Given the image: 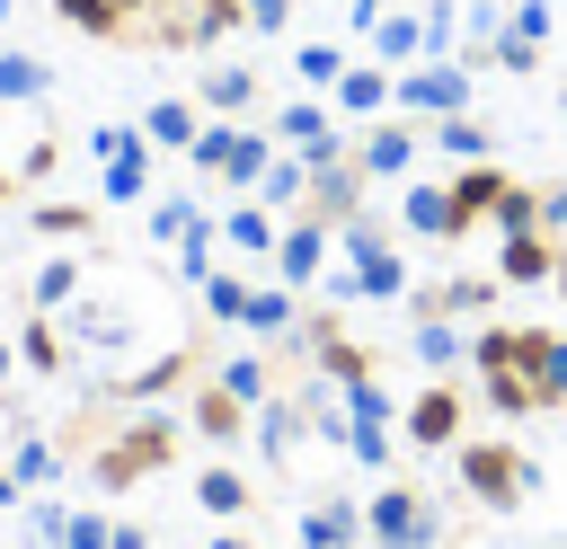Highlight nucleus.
Returning <instances> with one entry per match:
<instances>
[{
    "mask_svg": "<svg viewBox=\"0 0 567 549\" xmlns=\"http://www.w3.org/2000/svg\"><path fill=\"white\" fill-rule=\"evenodd\" d=\"M487 221H496V230H540V186H505Z\"/></svg>",
    "mask_w": 567,
    "mask_h": 549,
    "instance_id": "obj_37",
    "label": "nucleus"
},
{
    "mask_svg": "<svg viewBox=\"0 0 567 549\" xmlns=\"http://www.w3.org/2000/svg\"><path fill=\"white\" fill-rule=\"evenodd\" d=\"M0 9H9V0H0Z\"/></svg>",
    "mask_w": 567,
    "mask_h": 549,
    "instance_id": "obj_52",
    "label": "nucleus"
},
{
    "mask_svg": "<svg viewBox=\"0 0 567 549\" xmlns=\"http://www.w3.org/2000/svg\"><path fill=\"white\" fill-rule=\"evenodd\" d=\"M0 390H9V345H0Z\"/></svg>",
    "mask_w": 567,
    "mask_h": 549,
    "instance_id": "obj_50",
    "label": "nucleus"
},
{
    "mask_svg": "<svg viewBox=\"0 0 567 549\" xmlns=\"http://www.w3.org/2000/svg\"><path fill=\"white\" fill-rule=\"evenodd\" d=\"M18 186H27V177H18V168H0V204H9V195H18Z\"/></svg>",
    "mask_w": 567,
    "mask_h": 549,
    "instance_id": "obj_49",
    "label": "nucleus"
},
{
    "mask_svg": "<svg viewBox=\"0 0 567 549\" xmlns=\"http://www.w3.org/2000/svg\"><path fill=\"white\" fill-rule=\"evenodd\" d=\"M97 159H106V204L151 195V133L142 124H97Z\"/></svg>",
    "mask_w": 567,
    "mask_h": 549,
    "instance_id": "obj_7",
    "label": "nucleus"
},
{
    "mask_svg": "<svg viewBox=\"0 0 567 549\" xmlns=\"http://www.w3.org/2000/svg\"><path fill=\"white\" fill-rule=\"evenodd\" d=\"M53 18L80 27L89 44H115V35H124V0H53Z\"/></svg>",
    "mask_w": 567,
    "mask_h": 549,
    "instance_id": "obj_24",
    "label": "nucleus"
},
{
    "mask_svg": "<svg viewBox=\"0 0 567 549\" xmlns=\"http://www.w3.org/2000/svg\"><path fill=\"white\" fill-rule=\"evenodd\" d=\"M275 142H292L301 159H346V151H337V115H328L319 97H292V106H275Z\"/></svg>",
    "mask_w": 567,
    "mask_h": 549,
    "instance_id": "obj_12",
    "label": "nucleus"
},
{
    "mask_svg": "<svg viewBox=\"0 0 567 549\" xmlns=\"http://www.w3.org/2000/svg\"><path fill=\"white\" fill-rule=\"evenodd\" d=\"M408 159H416V124H399V115H381V124L354 142V168H363V177H399Z\"/></svg>",
    "mask_w": 567,
    "mask_h": 549,
    "instance_id": "obj_18",
    "label": "nucleus"
},
{
    "mask_svg": "<svg viewBox=\"0 0 567 549\" xmlns=\"http://www.w3.org/2000/svg\"><path fill=\"white\" fill-rule=\"evenodd\" d=\"M106 531H115V522H97V514H71V522H62V549H106Z\"/></svg>",
    "mask_w": 567,
    "mask_h": 549,
    "instance_id": "obj_42",
    "label": "nucleus"
},
{
    "mask_svg": "<svg viewBox=\"0 0 567 549\" xmlns=\"http://www.w3.org/2000/svg\"><path fill=\"white\" fill-rule=\"evenodd\" d=\"M461 416H470V398H461V381H425V390L408 398V416H399V434H408L416 452H452V443H461Z\"/></svg>",
    "mask_w": 567,
    "mask_h": 549,
    "instance_id": "obj_9",
    "label": "nucleus"
},
{
    "mask_svg": "<svg viewBox=\"0 0 567 549\" xmlns=\"http://www.w3.org/2000/svg\"><path fill=\"white\" fill-rule=\"evenodd\" d=\"M540 230L567 248V186H540Z\"/></svg>",
    "mask_w": 567,
    "mask_h": 549,
    "instance_id": "obj_44",
    "label": "nucleus"
},
{
    "mask_svg": "<svg viewBox=\"0 0 567 549\" xmlns=\"http://www.w3.org/2000/svg\"><path fill=\"white\" fill-rule=\"evenodd\" d=\"M80 301V257H44L35 266V310H71Z\"/></svg>",
    "mask_w": 567,
    "mask_h": 549,
    "instance_id": "obj_31",
    "label": "nucleus"
},
{
    "mask_svg": "<svg viewBox=\"0 0 567 549\" xmlns=\"http://www.w3.org/2000/svg\"><path fill=\"white\" fill-rule=\"evenodd\" d=\"M221 381H230V390H239L248 407L266 398V363H257V354H239V363H221Z\"/></svg>",
    "mask_w": 567,
    "mask_h": 549,
    "instance_id": "obj_41",
    "label": "nucleus"
},
{
    "mask_svg": "<svg viewBox=\"0 0 567 549\" xmlns=\"http://www.w3.org/2000/svg\"><path fill=\"white\" fill-rule=\"evenodd\" d=\"M186 230H213V213H204L195 195H159V204H151V239H168V248H177Z\"/></svg>",
    "mask_w": 567,
    "mask_h": 549,
    "instance_id": "obj_29",
    "label": "nucleus"
},
{
    "mask_svg": "<svg viewBox=\"0 0 567 549\" xmlns=\"http://www.w3.org/2000/svg\"><path fill=\"white\" fill-rule=\"evenodd\" d=\"M239 328L284 336V328H292V283H248V319H239Z\"/></svg>",
    "mask_w": 567,
    "mask_h": 549,
    "instance_id": "obj_30",
    "label": "nucleus"
},
{
    "mask_svg": "<svg viewBox=\"0 0 567 549\" xmlns=\"http://www.w3.org/2000/svg\"><path fill=\"white\" fill-rule=\"evenodd\" d=\"M470 363L478 372L487 363H514L540 407H567V336H549V328H478L470 336Z\"/></svg>",
    "mask_w": 567,
    "mask_h": 549,
    "instance_id": "obj_1",
    "label": "nucleus"
},
{
    "mask_svg": "<svg viewBox=\"0 0 567 549\" xmlns=\"http://www.w3.org/2000/svg\"><path fill=\"white\" fill-rule=\"evenodd\" d=\"M399 221H408L416 239H452V204H443V186H408V195H399Z\"/></svg>",
    "mask_w": 567,
    "mask_h": 549,
    "instance_id": "obj_26",
    "label": "nucleus"
},
{
    "mask_svg": "<svg viewBox=\"0 0 567 549\" xmlns=\"http://www.w3.org/2000/svg\"><path fill=\"white\" fill-rule=\"evenodd\" d=\"M337 239H346V274H337V292H363V301L408 292V266H399V248H390V230H381L372 213H354Z\"/></svg>",
    "mask_w": 567,
    "mask_h": 549,
    "instance_id": "obj_3",
    "label": "nucleus"
},
{
    "mask_svg": "<svg viewBox=\"0 0 567 549\" xmlns=\"http://www.w3.org/2000/svg\"><path fill=\"white\" fill-rule=\"evenodd\" d=\"M540 53H549V0H514L505 27L487 35V62H496V71H532Z\"/></svg>",
    "mask_w": 567,
    "mask_h": 549,
    "instance_id": "obj_11",
    "label": "nucleus"
},
{
    "mask_svg": "<svg viewBox=\"0 0 567 549\" xmlns=\"http://www.w3.org/2000/svg\"><path fill=\"white\" fill-rule=\"evenodd\" d=\"M18 354H27V363H35V372H62V363H71V354H62V328H53V319H44V310H35V319H27V328H18Z\"/></svg>",
    "mask_w": 567,
    "mask_h": 549,
    "instance_id": "obj_33",
    "label": "nucleus"
},
{
    "mask_svg": "<svg viewBox=\"0 0 567 549\" xmlns=\"http://www.w3.org/2000/svg\"><path fill=\"white\" fill-rule=\"evenodd\" d=\"M478 381H487V407H496V416H532V407H540V398H532V381H523L514 363H487Z\"/></svg>",
    "mask_w": 567,
    "mask_h": 549,
    "instance_id": "obj_32",
    "label": "nucleus"
},
{
    "mask_svg": "<svg viewBox=\"0 0 567 549\" xmlns=\"http://www.w3.org/2000/svg\"><path fill=\"white\" fill-rule=\"evenodd\" d=\"M89 221H97L89 204H35V230L44 239H89Z\"/></svg>",
    "mask_w": 567,
    "mask_h": 549,
    "instance_id": "obj_39",
    "label": "nucleus"
},
{
    "mask_svg": "<svg viewBox=\"0 0 567 549\" xmlns=\"http://www.w3.org/2000/svg\"><path fill=\"white\" fill-rule=\"evenodd\" d=\"M221 239H230L239 257H275V239H284V230H275V213L248 195V204H230V213H221Z\"/></svg>",
    "mask_w": 567,
    "mask_h": 549,
    "instance_id": "obj_22",
    "label": "nucleus"
},
{
    "mask_svg": "<svg viewBox=\"0 0 567 549\" xmlns=\"http://www.w3.org/2000/svg\"><path fill=\"white\" fill-rule=\"evenodd\" d=\"M399 106L408 115H470V62H408L399 71Z\"/></svg>",
    "mask_w": 567,
    "mask_h": 549,
    "instance_id": "obj_6",
    "label": "nucleus"
},
{
    "mask_svg": "<svg viewBox=\"0 0 567 549\" xmlns=\"http://www.w3.org/2000/svg\"><path fill=\"white\" fill-rule=\"evenodd\" d=\"M9 478H18V487H44V478H53V443H18Z\"/></svg>",
    "mask_w": 567,
    "mask_h": 549,
    "instance_id": "obj_40",
    "label": "nucleus"
},
{
    "mask_svg": "<svg viewBox=\"0 0 567 549\" xmlns=\"http://www.w3.org/2000/svg\"><path fill=\"white\" fill-rule=\"evenodd\" d=\"M204 106H213V115H257V106H266L257 62H213V71H204Z\"/></svg>",
    "mask_w": 567,
    "mask_h": 549,
    "instance_id": "obj_17",
    "label": "nucleus"
},
{
    "mask_svg": "<svg viewBox=\"0 0 567 549\" xmlns=\"http://www.w3.org/2000/svg\"><path fill=\"white\" fill-rule=\"evenodd\" d=\"M292 71H301V80L328 97V89L346 80V44H301V53H292Z\"/></svg>",
    "mask_w": 567,
    "mask_h": 549,
    "instance_id": "obj_34",
    "label": "nucleus"
},
{
    "mask_svg": "<svg viewBox=\"0 0 567 549\" xmlns=\"http://www.w3.org/2000/svg\"><path fill=\"white\" fill-rule=\"evenodd\" d=\"M363 531H372V549H443V522L416 487H381L363 505Z\"/></svg>",
    "mask_w": 567,
    "mask_h": 549,
    "instance_id": "obj_5",
    "label": "nucleus"
},
{
    "mask_svg": "<svg viewBox=\"0 0 567 549\" xmlns=\"http://www.w3.org/2000/svg\"><path fill=\"white\" fill-rule=\"evenodd\" d=\"M186 425H195L204 443H239V434H248V398H239V390L213 372V381H195V407H186Z\"/></svg>",
    "mask_w": 567,
    "mask_h": 549,
    "instance_id": "obj_13",
    "label": "nucleus"
},
{
    "mask_svg": "<svg viewBox=\"0 0 567 549\" xmlns=\"http://www.w3.org/2000/svg\"><path fill=\"white\" fill-rule=\"evenodd\" d=\"M496 283H558V239H549V230H505Z\"/></svg>",
    "mask_w": 567,
    "mask_h": 549,
    "instance_id": "obj_15",
    "label": "nucleus"
},
{
    "mask_svg": "<svg viewBox=\"0 0 567 549\" xmlns=\"http://www.w3.org/2000/svg\"><path fill=\"white\" fill-rule=\"evenodd\" d=\"M239 133H248V124H239V115H221V124H204V133L186 142V159H195L204 177H221V168H230V151H239Z\"/></svg>",
    "mask_w": 567,
    "mask_h": 549,
    "instance_id": "obj_28",
    "label": "nucleus"
},
{
    "mask_svg": "<svg viewBox=\"0 0 567 549\" xmlns=\"http://www.w3.org/2000/svg\"><path fill=\"white\" fill-rule=\"evenodd\" d=\"M106 549H151V531H142V522H115V531H106Z\"/></svg>",
    "mask_w": 567,
    "mask_h": 549,
    "instance_id": "obj_45",
    "label": "nucleus"
},
{
    "mask_svg": "<svg viewBox=\"0 0 567 549\" xmlns=\"http://www.w3.org/2000/svg\"><path fill=\"white\" fill-rule=\"evenodd\" d=\"M18 496H27V487H18V478H9V469H0V505H18Z\"/></svg>",
    "mask_w": 567,
    "mask_h": 549,
    "instance_id": "obj_48",
    "label": "nucleus"
},
{
    "mask_svg": "<svg viewBox=\"0 0 567 549\" xmlns=\"http://www.w3.org/2000/svg\"><path fill=\"white\" fill-rule=\"evenodd\" d=\"M142 133H151V142H168V151H186L204 124H195V106H186V97H159V106H142Z\"/></svg>",
    "mask_w": 567,
    "mask_h": 549,
    "instance_id": "obj_27",
    "label": "nucleus"
},
{
    "mask_svg": "<svg viewBox=\"0 0 567 549\" xmlns=\"http://www.w3.org/2000/svg\"><path fill=\"white\" fill-rule=\"evenodd\" d=\"M204 310H213L221 328H239V319H248V274H204Z\"/></svg>",
    "mask_w": 567,
    "mask_h": 549,
    "instance_id": "obj_36",
    "label": "nucleus"
},
{
    "mask_svg": "<svg viewBox=\"0 0 567 549\" xmlns=\"http://www.w3.org/2000/svg\"><path fill=\"white\" fill-rule=\"evenodd\" d=\"M204 549H257V540H248V531H221V540H204Z\"/></svg>",
    "mask_w": 567,
    "mask_h": 549,
    "instance_id": "obj_47",
    "label": "nucleus"
},
{
    "mask_svg": "<svg viewBox=\"0 0 567 549\" xmlns=\"http://www.w3.org/2000/svg\"><path fill=\"white\" fill-rule=\"evenodd\" d=\"M416 354H425L434 372H452V363H461V328H452V319H416Z\"/></svg>",
    "mask_w": 567,
    "mask_h": 549,
    "instance_id": "obj_38",
    "label": "nucleus"
},
{
    "mask_svg": "<svg viewBox=\"0 0 567 549\" xmlns=\"http://www.w3.org/2000/svg\"><path fill=\"white\" fill-rule=\"evenodd\" d=\"M363 186H372V177H363L354 159H310V186H301V213H310L319 230H346V221L363 213Z\"/></svg>",
    "mask_w": 567,
    "mask_h": 549,
    "instance_id": "obj_8",
    "label": "nucleus"
},
{
    "mask_svg": "<svg viewBox=\"0 0 567 549\" xmlns=\"http://www.w3.org/2000/svg\"><path fill=\"white\" fill-rule=\"evenodd\" d=\"M434 142H443L452 159H487V124H478V115H434Z\"/></svg>",
    "mask_w": 567,
    "mask_h": 549,
    "instance_id": "obj_35",
    "label": "nucleus"
},
{
    "mask_svg": "<svg viewBox=\"0 0 567 549\" xmlns=\"http://www.w3.org/2000/svg\"><path fill=\"white\" fill-rule=\"evenodd\" d=\"M177 460V416H133L124 434H106L97 452H89V478L106 487V496H124L133 478H151V469H168Z\"/></svg>",
    "mask_w": 567,
    "mask_h": 549,
    "instance_id": "obj_2",
    "label": "nucleus"
},
{
    "mask_svg": "<svg viewBox=\"0 0 567 549\" xmlns=\"http://www.w3.org/2000/svg\"><path fill=\"white\" fill-rule=\"evenodd\" d=\"M558 292H567V248H558Z\"/></svg>",
    "mask_w": 567,
    "mask_h": 549,
    "instance_id": "obj_51",
    "label": "nucleus"
},
{
    "mask_svg": "<svg viewBox=\"0 0 567 549\" xmlns=\"http://www.w3.org/2000/svg\"><path fill=\"white\" fill-rule=\"evenodd\" d=\"M195 505H204V514H221V522H239V514L257 505V487H248V469L213 460V469H195Z\"/></svg>",
    "mask_w": 567,
    "mask_h": 549,
    "instance_id": "obj_20",
    "label": "nucleus"
},
{
    "mask_svg": "<svg viewBox=\"0 0 567 549\" xmlns=\"http://www.w3.org/2000/svg\"><path fill=\"white\" fill-rule=\"evenodd\" d=\"M354 531H363V505H346V496H328V505H310L301 514V549H354Z\"/></svg>",
    "mask_w": 567,
    "mask_h": 549,
    "instance_id": "obj_21",
    "label": "nucleus"
},
{
    "mask_svg": "<svg viewBox=\"0 0 567 549\" xmlns=\"http://www.w3.org/2000/svg\"><path fill=\"white\" fill-rule=\"evenodd\" d=\"M381 9H390V0H354V27L372 35V18H381Z\"/></svg>",
    "mask_w": 567,
    "mask_h": 549,
    "instance_id": "obj_46",
    "label": "nucleus"
},
{
    "mask_svg": "<svg viewBox=\"0 0 567 549\" xmlns=\"http://www.w3.org/2000/svg\"><path fill=\"white\" fill-rule=\"evenodd\" d=\"M505 186H514V177H505L496 159H461V168H452V186H443V204H452V239H470V230L496 213V195H505Z\"/></svg>",
    "mask_w": 567,
    "mask_h": 549,
    "instance_id": "obj_10",
    "label": "nucleus"
},
{
    "mask_svg": "<svg viewBox=\"0 0 567 549\" xmlns=\"http://www.w3.org/2000/svg\"><path fill=\"white\" fill-rule=\"evenodd\" d=\"M372 53H381L390 71H408V62H434V44H425V18H408V9H381V18H372Z\"/></svg>",
    "mask_w": 567,
    "mask_h": 549,
    "instance_id": "obj_19",
    "label": "nucleus"
},
{
    "mask_svg": "<svg viewBox=\"0 0 567 549\" xmlns=\"http://www.w3.org/2000/svg\"><path fill=\"white\" fill-rule=\"evenodd\" d=\"M301 186H310V159L292 151V159H275V168L257 177V204H266V213H301Z\"/></svg>",
    "mask_w": 567,
    "mask_h": 549,
    "instance_id": "obj_25",
    "label": "nucleus"
},
{
    "mask_svg": "<svg viewBox=\"0 0 567 549\" xmlns=\"http://www.w3.org/2000/svg\"><path fill=\"white\" fill-rule=\"evenodd\" d=\"M44 89H53V71L35 53H18V44H0V106H35Z\"/></svg>",
    "mask_w": 567,
    "mask_h": 549,
    "instance_id": "obj_23",
    "label": "nucleus"
},
{
    "mask_svg": "<svg viewBox=\"0 0 567 549\" xmlns=\"http://www.w3.org/2000/svg\"><path fill=\"white\" fill-rule=\"evenodd\" d=\"M248 27H257V35H284V27H292V0H248Z\"/></svg>",
    "mask_w": 567,
    "mask_h": 549,
    "instance_id": "obj_43",
    "label": "nucleus"
},
{
    "mask_svg": "<svg viewBox=\"0 0 567 549\" xmlns=\"http://www.w3.org/2000/svg\"><path fill=\"white\" fill-rule=\"evenodd\" d=\"M452 460H461V487L487 505V514H514L523 505V487H532V460L514 452V443H452Z\"/></svg>",
    "mask_w": 567,
    "mask_h": 549,
    "instance_id": "obj_4",
    "label": "nucleus"
},
{
    "mask_svg": "<svg viewBox=\"0 0 567 549\" xmlns=\"http://www.w3.org/2000/svg\"><path fill=\"white\" fill-rule=\"evenodd\" d=\"M328 97H337V115H381V106H399V71L390 62H346V80Z\"/></svg>",
    "mask_w": 567,
    "mask_h": 549,
    "instance_id": "obj_16",
    "label": "nucleus"
},
{
    "mask_svg": "<svg viewBox=\"0 0 567 549\" xmlns=\"http://www.w3.org/2000/svg\"><path fill=\"white\" fill-rule=\"evenodd\" d=\"M328 239H337V230H319L310 213H292V230L275 239V274H284L292 292H301V283H319V266H328Z\"/></svg>",
    "mask_w": 567,
    "mask_h": 549,
    "instance_id": "obj_14",
    "label": "nucleus"
}]
</instances>
